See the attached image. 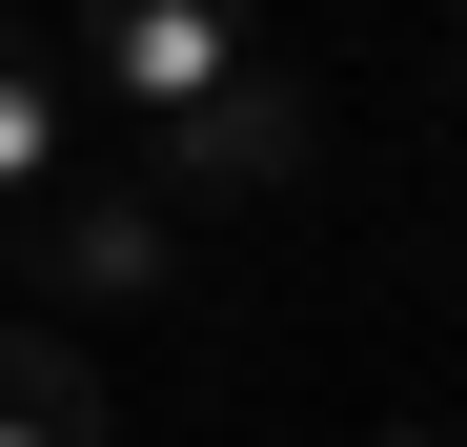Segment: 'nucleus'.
Segmentation results:
<instances>
[{"instance_id": "1", "label": "nucleus", "mask_w": 467, "mask_h": 447, "mask_svg": "<svg viewBox=\"0 0 467 447\" xmlns=\"http://www.w3.org/2000/svg\"><path fill=\"white\" fill-rule=\"evenodd\" d=\"M305 142H326V102H305V61H223V82L183 102V122H142V203H265V183H305Z\"/></svg>"}, {"instance_id": "2", "label": "nucleus", "mask_w": 467, "mask_h": 447, "mask_svg": "<svg viewBox=\"0 0 467 447\" xmlns=\"http://www.w3.org/2000/svg\"><path fill=\"white\" fill-rule=\"evenodd\" d=\"M61 306H163V265H183V224L142 203V163H61V224L21 244Z\"/></svg>"}, {"instance_id": "3", "label": "nucleus", "mask_w": 467, "mask_h": 447, "mask_svg": "<svg viewBox=\"0 0 467 447\" xmlns=\"http://www.w3.org/2000/svg\"><path fill=\"white\" fill-rule=\"evenodd\" d=\"M223 61H244V41H223V21H183V0H122V21L82 41V82H122L142 122H183V102L223 82Z\"/></svg>"}, {"instance_id": "4", "label": "nucleus", "mask_w": 467, "mask_h": 447, "mask_svg": "<svg viewBox=\"0 0 467 447\" xmlns=\"http://www.w3.org/2000/svg\"><path fill=\"white\" fill-rule=\"evenodd\" d=\"M0 447H102V366L61 326H0Z\"/></svg>"}, {"instance_id": "5", "label": "nucleus", "mask_w": 467, "mask_h": 447, "mask_svg": "<svg viewBox=\"0 0 467 447\" xmlns=\"http://www.w3.org/2000/svg\"><path fill=\"white\" fill-rule=\"evenodd\" d=\"M21 183H61V41L0 21V203H21Z\"/></svg>"}, {"instance_id": "6", "label": "nucleus", "mask_w": 467, "mask_h": 447, "mask_svg": "<svg viewBox=\"0 0 467 447\" xmlns=\"http://www.w3.org/2000/svg\"><path fill=\"white\" fill-rule=\"evenodd\" d=\"M0 285H21V224H0Z\"/></svg>"}, {"instance_id": "7", "label": "nucleus", "mask_w": 467, "mask_h": 447, "mask_svg": "<svg viewBox=\"0 0 467 447\" xmlns=\"http://www.w3.org/2000/svg\"><path fill=\"white\" fill-rule=\"evenodd\" d=\"M386 447H427V427H386Z\"/></svg>"}]
</instances>
